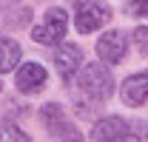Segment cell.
I'll return each mask as SVG.
<instances>
[{
	"label": "cell",
	"instance_id": "8992f818",
	"mask_svg": "<svg viewBox=\"0 0 148 142\" xmlns=\"http://www.w3.org/2000/svg\"><path fill=\"white\" fill-rule=\"evenodd\" d=\"M125 51H128V40H125V34H123L120 29L106 31V34L97 40V57L103 60V66L120 63V60L125 57Z\"/></svg>",
	"mask_w": 148,
	"mask_h": 142
},
{
	"label": "cell",
	"instance_id": "6da1fadb",
	"mask_svg": "<svg viewBox=\"0 0 148 142\" xmlns=\"http://www.w3.org/2000/svg\"><path fill=\"white\" fill-rule=\"evenodd\" d=\"M111 94H114V77H111L108 66H103V63L80 66V77H77V100H80V105H86V102L103 105Z\"/></svg>",
	"mask_w": 148,
	"mask_h": 142
},
{
	"label": "cell",
	"instance_id": "4fadbf2b",
	"mask_svg": "<svg viewBox=\"0 0 148 142\" xmlns=\"http://www.w3.org/2000/svg\"><path fill=\"white\" fill-rule=\"evenodd\" d=\"M134 43H137L140 54L148 57V26H137V29H134Z\"/></svg>",
	"mask_w": 148,
	"mask_h": 142
},
{
	"label": "cell",
	"instance_id": "8fae6325",
	"mask_svg": "<svg viewBox=\"0 0 148 142\" xmlns=\"http://www.w3.org/2000/svg\"><path fill=\"white\" fill-rule=\"evenodd\" d=\"M0 142H32V137L12 119H0Z\"/></svg>",
	"mask_w": 148,
	"mask_h": 142
},
{
	"label": "cell",
	"instance_id": "7c38bea8",
	"mask_svg": "<svg viewBox=\"0 0 148 142\" xmlns=\"http://www.w3.org/2000/svg\"><path fill=\"white\" fill-rule=\"evenodd\" d=\"M120 142H148V122L145 119H137V122H128L125 134Z\"/></svg>",
	"mask_w": 148,
	"mask_h": 142
},
{
	"label": "cell",
	"instance_id": "3957f363",
	"mask_svg": "<svg viewBox=\"0 0 148 142\" xmlns=\"http://www.w3.org/2000/svg\"><path fill=\"white\" fill-rule=\"evenodd\" d=\"M111 20V6L106 0H74V26L80 34H91Z\"/></svg>",
	"mask_w": 148,
	"mask_h": 142
},
{
	"label": "cell",
	"instance_id": "ba28073f",
	"mask_svg": "<svg viewBox=\"0 0 148 142\" xmlns=\"http://www.w3.org/2000/svg\"><path fill=\"white\" fill-rule=\"evenodd\" d=\"M120 97H123V102L131 105V108L145 105L148 102V71H137V74L125 77L123 85H120Z\"/></svg>",
	"mask_w": 148,
	"mask_h": 142
},
{
	"label": "cell",
	"instance_id": "277c9868",
	"mask_svg": "<svg viewBox=\"0 0 148 142\" xmlns=\"http://www.w3.org/2000/svg\"><path fill=\"white\" fill-rule=\"evenodd\" d=\"M66 31H69V14H66V9L51 6L46 12L43 23H37L34 29H32V40L40 43V46H57L66 37Z\"/></svg>",
	"mask_w": 148,
	"mask_h": 142
},
{
	"label": "cell",
	"instance_id": "5bb4252c",
	"mask_svg": "<svg viewBox=\"0 0 148 142\" xmlns=\"http://www.w3.org/2000/svg\"><path fill=\"white\" fill-rule=\"evenodd\" d=\"M128 12L134 17H148V0H128Z\"/></svg>",
	"mask_w": 148,
	"mask_h": 142
},
{
	"label": "cell",
	"instance_id": "5b68a950",
	"mask_svg": "<svg viewBox=\"0 0 148 142\" xmlns=\"http://www.w3.org/2000/svg\"><path fill=\"white\" fill-rule=\"evenodd\" d=\"M80 66H83V48L74 46V43H63L54 54V68L66 85L74 83V74L80 71Z\"/></svg>",
	"mask_w": 148,
	"mask_h": 142
},
{
	"label": "cell",
	"instance_id": "9c48e42d",
	"mask_svg": "<svg viewBox=\"0 0 148 142\" xmlns=\"http://www.w3.org/2000/svg\"><path fill=\"white\" fill-rule=\"evenodd\" d=\"M128 128V119L123 117H103L91 128V142H120Z\"/></svg>",
	"mask_w": 148,
	"mask_h": 142
},
{
	"label": "cell",
	"instance_id": "7a4b0ae2",
	"mask_svg": "<svg viewBox=\"0 0 148 142\" xmlns=\"http://www.w3.org/2000/svg\"><path fill=\"white\" fill-rule=\"evenodd\" d=\"M40 119L46 125V131L60 142H83V134L77 131L74 119L66 114V108L60 102H46L40 108Z\"/></svg>",
	"mask_w": 148,
	"mask_h": 142
},
{
	"label": "cell",
	"instance_id": "30bf717a",
	"mask_svg": "<svg viewBox=\"0 0 148 142\" xmlns=\"http://www.w3.org/2000/svg\"><path fill=\"white\" fill-rule=\"evenodd\" d=\"M17 63H20V46H17V40L0 34V74L14 71Z\"/></svg>",
	"mask_w": 148,
	"mask_h": 142
},
{
	"label": "cell",
	"instance_id": "52a82bcc",
	"mask_svg": "<svg viewBox=\"0 0 148 142\" xmlns=\"http://www.w3.org/2000/svg\"><path fill=\"white\" fill-rule=\"evenodd\" d=\"M46 80H49V71L43 68L40 63H23L17 68V80H14V85H17L20 94H40V91L46 88Z\"/></svg>",
	"mask_w": 148,
	"mask_h": 142
}]
</instances>
